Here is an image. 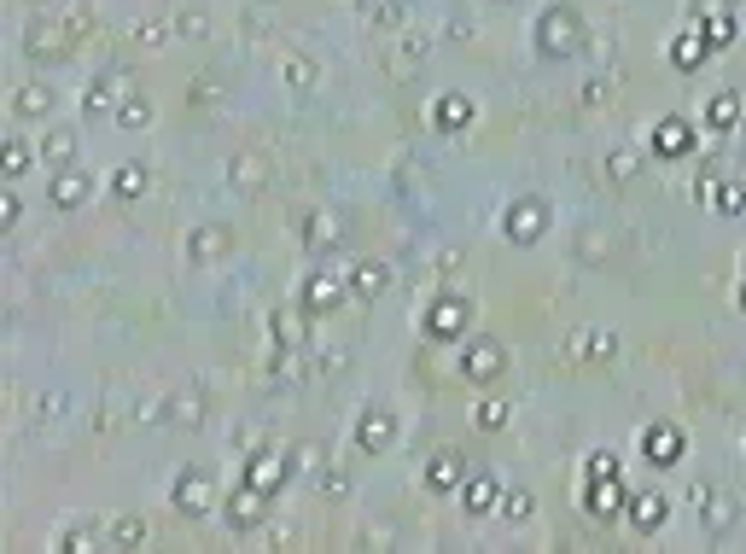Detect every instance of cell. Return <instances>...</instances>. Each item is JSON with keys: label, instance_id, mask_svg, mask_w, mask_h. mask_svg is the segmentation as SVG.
I'll list each match as a JSON object with an SVG mask.
<instances>
[{"label": "cell", "instance_id": "cell-1", "mask_svg": "<svg viewBox=\"0 0 746 554\" xmlns=\"http://www.w3.org/2000/svg\"><path fill=\"white\" fill-rule=\"evenodd\" d=\"M531 41H537V53H543V59H577V53H583V12H577L572 0H554V6H543V12H537V30H531Z\"/></svg>", "mask_w": 746, "mask_h": 554}, {"label": "cell", "instance_id": "cell-2", "mask_svg": "<svg viewBox=\"0 0 746 554\" xmlns=\"http://www.w3.org/2000/svg\"><path fill=\"white\" fill-rule=\"evenodd\" d=\"M129 94H135V88H129V70H123V65H105L100 76L82 88V111H88V117H105V111H117Z\"/></svg>", "mask_w": 746, "mask_h": 554}, {"label": "cell", "instance_id": "cell-3", "mask_svg": "<svg viewBox=\"0 0 746 554\" xmlns=\"http://www.w3.org/2000/svg\"><path fill=\"white\" fill-rule=\"evenodd\" d=\"M502 228H508L513 245H537L548 228V199H537V193H525V199H513L508 216H502Z\"/></svg>", "mask_w": 746, "mask_h": 554}, {"label": "cell", "instance_id": "cell-4", "mask_svg": "<svg viewBox=\"0 0 746 554\" xmlns=\"http://www.w3.org/2000/svg\"><path fill=\"white\" fill-rule=\"evenodd\" d=\"M502 368H508V350L496 345V339H467V350H461V374H467L473 385H496Z\"/></svg>", "mask_w": 746, "mask_h": 554}, {"label": "cell", "instance_id": "cell-5", "mask_svg": "<svg viewBox=\"0 0 746 554\" xmlns=\"http://www.w3.org/2000/svg\"><path fill=\"white\" fill-rule=\"evenodd\" d=\"M467 321H473V304H467L461 292H438V304L426 310V333H432V339H461Z\"/></svg>", "mask_w": 746, "mask_h": 554}, {"label": "cell", "instance_id": "cell-6", "mask_svg": "<svg viewBox=\"0 0 746 554\" xmlns=\"http://www.w3.org/2000/svg\"><path fill=\"white\" fill-rule=\"evenodd\" d=\"M222 257H234V234L222 222H204L187 234V263H222Z\"/></svg>", "mask_w": 746, "mask_h": 554}, {"label": "cell", "instance_id": "cell-7", "mask_svg": "<svg viewBox=\"0 0 746 554\" xmlns=\"http://www.w3.org/2000/svg\"><path fill=\"white\" fill-rule=\"evenodd\" d=\"M391 438H397V415L391 409H362V420H356V444L368 455L391 450Z\"/></svg>", "mask_w": 746, "mask_h": 554}, {"label": "cell", "instance_id": "cell-8", "mask_svg": "<svg viewBox=\"0 0 746 554\" xmlns=\"http://www.w3.org/2000/svg\"><path fill=\"white\" fill-rule=\"evenodd\" d=\"M88 193H94V175L76 170V164H65V170L53 175V187H47V199H53L59 210H76L82 199H88Z\"/></svg>", "mask_w": 746, "mask_h": 554}, {"label": "cell", "instance_id": "cell-9", "mask_svg": "<svg viewBox=\"0 0 746 554\" xmlns=\"http://www.w3.org/2000/svg\"><path fill=\"white\" fill-rule=\"evenodd\" d=\"M170 502L187 520H204V514H210V485H204V473H181L170 485Z\"/></svg>", "mask_w": 746, "mask_h": 554}, {"label": "cell", "instance_id": "cell-10", "mask_svg": "<svg viewBox=\"0 0 746 554\" xmlns=\"http://www.w3.org/2000/svg\"><path fill=\"white\" fill-rule=\"evenodd\" d=\"M694 508H706V525L712 531H729L735 525V496L717 485H694Z\"/></svg>", "mask_w": 746, "mask_h": 554}, {"label": "cell", "instance_id": "cell-11", "mask_svg": "<svg viewBox=\"0 0 746 554\" xmlns=\"http://www.w3.org/2000/svg\"><path fill=\"white\" fill-rule=\"evenodd\" d=\"M30 59H70V47H76V35L70 30H53V24H30Z\"/></svg>", "mask_w": 746, "mask_h": 554}, {"label": "cell", "instance_id": "cell-12", "mask_svg": "<svg viewBox=\"0 0 746 554\" xmlns=\"http://www.w3.org/2000/svg\"><path fill=\"white\" fill-rule=\"evenodd\" d=\"M228 525H239V531H257V525H263V490H251L245 479H239V490L228 496Z\"/></svg>", "mask_w": 746, "mask_h": 554}, {"label": "cell", "instance_id": "cell-13", "mask_svg": "<svg viewBox=\"0 0 746 554\" xmlns=\"http://www.w3.org/2000/svg\"><path fill=\"white\" fill-rule=\"evenodd\" d=\"M694 146V123H682V117H665L659 129H653V152L659 158H682Z\"/></svg>", "mask_w": 746, "mask_h": 554}, {"label": "cell", "instance_id": "cell-14", "mask_svg": "<svg viewBox=\"0 0 746 554\" xmlns=\"http://www.w3.org/2000/svg\"><path fill=\"white\" fill-rule=\"evenodd\" d=\"M35 152H41V164H47V170H65V164H76V129H47Z\"/></svg>", "mask_w": 746, "mask_h": 554}, {"label": "cell", "instance_id": "cell-15", "mask_svg": "<svg viewBox=\"0 0 746 554\" xmlns=\"http://www.w3.org/2000/svg\"><path fill=\"white\" fill-rule=\"evenodd\" d=\"M461 473H467V461L455 450H438L432 461H426V485L432 490H461Z\"/></svg>", "mask_w": 746, "mask_h": 554}, {"label": "cell", "instance_id": "cell-16", "mask_svg": "<svg viewBox=\"0 0 746 554\" xmlns=\"http://www.w3.org/2000/svg\"><path fill=\"white\" fill-rule=\"evenodd\" d=\"M245 485L263 490V496H269V490H280V485H286V461H280V455H251V467H245Z\"/></svg>", "mask_w": 746, "mask_h": 554}, {"label": "cell", "instance_id": "cell-17", "mask_svg": "<svg viewBox=\"0 0 746 554\" xmlns=\"http://www.w3.org/2000/svg\"><path fill=\"white\" fill-rule=\"evenodd\" d=\"M706 53H712V41H706L700 30H682L677 41H671V65H677V70H700V65H706Z\"/></svg>", "mask_w": 746, "mask_h": 554}, {"label": "cell", "instance_id": "cell-18", "mask_svg": "<svg viewBox=\"0 0 746 554\" xmlns=\"http://www.w3.org/2000/svg\"><path fill=\"white\" fill-rule=\"evenodd\" d=\"M339 298H344V280L339 275H309L304 280V310L309 315H315V310H333Z\"/></svg>", "mask_w": 746, "mask_h": 554}, {"label": "cell", "instance_id": "cell-19", "mask_svg": "<svg viewBox=\"0 0 746 554\" xmlns=\"http://www.w3.org/2000/svg\"><path fill=\"white\" fill-rule=\"evenodd\" d=\"M642 455H647V461H659V467H671V461L682 455V432H671V426L647 432V438H642Z\"/></svg>", "mask_w": 746, "mask_h": 554}, {"label": "cell", "instance_id": "cell-20", "mask_svg": "<svg viewBox=\"0 0 746 554\" xmlns=\"http://www.w3.org/2000/svg\"><path fill=\"white\" fill-rule=\"evenodd\" d=\"M461 502H467V514H484L490 502H502V485H496V473H473V485H461Z\"/></svg>", "mask_w": 746, "mask_h": 554}, {"label": "cell", "instance_id": "cell-21", "mask_svg": "<svg viewBox=\"0 0 746 554\" xmlns=\"http://www.w3.org/2000/svg\"><path fill=\"white\" fill-rule=\"evenodd\" d=\"M105 187H111V199H140L146 193V164H117Z\"/></svg>", "mask_w": 746, "mask_h": 554}, {"label": "cell", "instance_id": "cell-22", "mask_svg": "<svg viewBox=\"0 0 746 554\" xmlns=\"http://www.w3.org/2000/svg\"><path fill=\"white\" fill-rule=\"evenodd\" d=\"M18 117H53V88H41V82H24L18 88V100H12Z\"/></svg>", "mask_w": 746, "mask_h": 554}, {"label": "cell", "instance_id": "cell-23", "mask_svg": "<svg viewBox=\"0 0 746 554\" xmlns=\"http://www.w3.org/2000/svg\"><path fill=\"white\" fill-rule=\"evenodd\" d=\"M385 286H391V269H385V263H356V275H350V292H356V298H379Z\"/></svg>", "mask_w": 746, "mask_h": 554}, {"label": "cell", "instance_id": "cell-24", "mask_svg": "<svg viewBox=\"0 0 746 554\" xmlns=\"http://www.w3.org/2000/svg\"><path fill=\"white\" fill-rule=\"evenodd\" d=\"M665 514H671L665 496H636V502H630V525H636V531H659Z\"/></svg>", "mask_w": 746, "mask_h": 554}, {"label": "cell", "instance_id": "cell-25", "mask_svg": "<svg viewBox=\"0 0 746 554\" xmlns=\"http://www.w3.org/2000/svg\"><path fill=\"white\" fill-rule=\"evenodd\" d=\"M432 117H438V129H461V123H473V100L467 94H443Z\"/></svg>", "mask_w": 746, "mask_h": 554}, {"label": "cell", "instance_id": "cell-26", "mask_svg": "<svg viewBox=\"0 0 746 554\" xmlns=\"http://www.w3.org/2000/svg\"><path fill=\"white\" fill-rule=\"evenodd\" d=\"M735 117H741V94H735V88L712 94V105H706V123H712V129H735Z\"/></svg>", "mask_w": 746, "mask_h": 554}, {"label": "cell", "instance_id": "cell-27", "mask_svg": "<svg viewBox=\"0 0 746 554\" xmlns=\"http://www.w3.org/2000/svg\"><path fill=\"white\" fill-rule=\"evenodd\" d=\"M304 315H309V310H304ZM304 315H280V310H274V315H269L274 345H304V339H309V333H304V327H309Z\"/></svg>", "mask_w": 746, "mask_h": 554}, {"label": "cell", "instance_id": "cell-28", "mask_svg": "<svg viewBox=\"0 0 746 554\" xmlns=\"http://www.w3.org/2000/svg\"><path fill=\"white\" fill-rule=\"evenodd\" d=\"M228 181H234V187H245V193H257V187H263V158H257V152L234 158V164H228Z\"/></svg>", "mask_w": 746, "mask_h": 554}, {"label": "cell", "instance_id": "cell-29", "mask_svg": "<svg viewBox=\"0 0 746 554\" xmlns=\"http://www.w3.org/2000/svg\"><path fill=\"white\" fill-rule=\"evenodd\" d=\"M531 514H537V496H531V490H525V485H519V490H502V520L525 525V520H531Z\"/></svg>", "mask_w": 746, "mask_h": 554}, {"label": "cell", "instance_id": "cell-30", "mask_svg": "<svg viewBox=\"0 0 746 554\" xmlns=\"http://www.w3.org/2000/svg\"><path fill=\"white\" fill-rule=\"evenodd\" d=\"M117 123H123V129H146V123H152V105H146V94H129V100L117 105Z\"/></svg>", "mask_w": 746, "mask_h": 554}, {"label": "cell", "instance_id": "cell-31", "mask_svg": "<svg viewBox=\"0 0 746 554\" xmlns=\"http://www.w3.org/2000/svg\"><path fill=\"white\" fill-rule=\"evenodd\" d=\"M30 158H41V152H30V140H6V181H18L30 170Z\"/></svg>", "mask_w": 746, "mask_h": 554}, {"label": "cell", "instance_id": "cell-32", "mask_svg": "<svg viewBox=\"0 0 746 554\" xmlns=\"http://www.w3.org/2000/svg\"><path fill=\"white\" fill-rule=\"evenodd\" d=\"M280 76H286V88H309V82H315V59H304V53H292V59L280 65Z\"/></svg>", "mask_w": 746, "mask_h": 554}, {"label": "cell", "instance_id": "cell-33", "mask_svg": "<svg viewBox=\"0 0 746 554\" xmlns=\"http://www.w3.org/2000/svg\"><path fill=\"white\" fill-rule=\"evenodd\" d=\"M712 193H717L712 205L723 210V216H741V210H746V187H741V181H723V187H712Z\"/></svg>", "mask_w": 746, "mask_h": 554}, {"label": "cell", "instance_id": "cell-34", "mask_svg": "<svg viewBox=\"0 0 746 554\" xmlns=\"http://www.w3.org/2000/svg\"><path fill=\"white\" fill-rule=\"evenodd\" d=\"M111 543H146V520H135V514H117V525H111Z\"/></svg>", "mask_w": 746, "mask_h": 554}, {"label": "cell", "instance_id": "cell-35", "mask_svg": "<svg viewBox=\"0 0 746 554\" xmlns=\"http://www.w3.org/2000/svg\"><path fill=\"white\" fill-rule=\"evenodd\" d=\"M502 420H508V403H502V397H484V403H478V426H484V432H502Z\"/></svg>", "mask_w": 746, "mask_h": 554}, {"label": "cell", "instance_id": "cell-36", "mask_svg": "<svg viewBox=\"0 0 746 554\" xmlns=\"http://www.w3.org/2000/svg\"><path fill=\"white\" fill-rule=\"evenodd\" d=\"M577 350H583V356H612V350H618V339H612V333H595V327H589V333L577 339Z\"/></svg>", "mask_w": 746, "mask_h": 554}, {"label": "cell", "instance_id": "cell-37", "mask_svg": "<svg viewBox=\"0 0 746 554\" xmlns=\"http://www.w3.org/2000/svg\"><path fill=\"white\" fill-rule=\"evenodd\" d=\"M583 479H618V455H589V461H583Z\"/></svg>", "mask_w": 746, "mask_h": 554}, {"label": "cell", "instance_id": "cell-38", "mask_svg": "<svg viewBox=\"0 0 746 554\" xmlns=\"http://www.w3.org/2000/svg\"><path fill=\"white\" fill-rule=\"evenodd\" d=\"M175 30L193 35V41H204V35H210V24H204V12H175Z\"/></svg>", "mask_w": 746, "mask_h": 554}, {"label": "cell", "instance_id": "cell-39", "mask_svg": "<svg viewBox=\"0 0 746 554\" xmlns=\"http://www.w3.org/2000/svg\"><path fill=\"white\" fill-rule=\"evenodd\" d=\"M612 175H618V181H630V175H636V158H630V152H618V158H612Z\"/></svg>", "mask_w": 746, "mask_h": 554}, {"label": "cell", "instance_id": "cell-40", "mask_svg": "<svg viewBox=\"0 0 746 554\" xmlns=\"http://www.w3.org/2000/svg\"><path fill=\"white\" fill-rule=\"evenodd\" d=\"M135 41H146V47H158V41H164V24H140V30H135Z\"/></svg>", "mask_w": 746, "mask_h": 554}, {"label": "cell", "instance_id": "cell-41", "mask_svg": "<svg viewBox=\"0 0 746 554\" xmlns=\"http://www.w3.org/2000/svg\"><path fill=\"white\" fill-rule=\"evenodd\" d=\"M735 304H741V310H746V275H741V292H735Z\"/></svg>", "mask_w": 746, "mask_h": 554}, {"label": "cell", "instance_id": "cell-42", "mask_svg": "<svg viewBox=\"0 0 746 554\" xmlns=\"http://www.w3.org/2000/svg\"><path fill=\"white\" fill-rule=\"evenodd\" d=\"M47 6H70V0H47Z\"/></svg>", "mask_w": 746, "mask_h": 554}, {"label": "cell", "instance_id": "cell-43", "mask_svg": "<svg viewBox=\"0 0 746 554\" xmlns=\"http://www.w3.org/2000/svg\"><path fill=\"white\" fill-rule=\"evenodd\" d=\"M741 275H746V263H741Z\"/></svg>", "mask_w": 746, "mask_h": 554}]
</instances>
